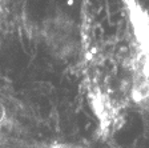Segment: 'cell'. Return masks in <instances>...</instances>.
<instances>
[{
    "label": "cell",
    "mask_w": 149,
    "mask_h": 148,
    "mask_svg": "<svg viewBox=\"0 0 149 148\" xmlns=\"http://www.w3.org/2000/svg\"><path fill=\"white\" fill-rule=\"evenodd\" d=\"M81 81L88 105L97 120L100 140L112 139L125 123L130 100L129 44L96 40L91 27L81 24Z\"/></svg>",
    "instance_id": "cell-1"
},
{
    "label": "cell",
    "mask_w": 149,
    "mask_h": 148,
    "mask_svg": "<svg viewBox=\"0 0 149 148\" xmlns=\"http://www.w3.org/2000/svg\"><path fill=\"white\" fill-rule=\"evenodd\" d=\"M128 37L130 71V100L141 111H149V48Z\"/></svg>",
    "instance_id": "cell-3"
},
{
    "label": "cell",
    "mask_w": 149,
    "mask_h": 148,
    "mask_svg": "<svg viewBox=\"0 0 149 148\" xmlns=\"http://www.w3.org/2000/svg\"><path fill=\"white\" fill-rule=\"evenodd\" d=\"M49 148H83V147H79V145L74 144H53Z\"/></svg>",
    "instance_id": "cell-5"
},
{
    "label": "cell",
    "mask_w": 149,
    "mask_h": 148,
    "mask_svg": "<svg viewBox=\"0 0 149 148\" xmlns=\"http://www.w3.org/2000/svg\"><path fill=\"white\" fill-rule=\"evenodd\" d=\"M41 43L55 60L69 62L80 56L81 25L64 12L44 18L39 27Z\"/></svg>",
    "instance_id": "cell-2"
},
{
    "label": "cell",
    "mask_w": 149,
    "mask_h": 148,
    "mask_svg": "<svg viewBox=\"0 0 149 148\" xmlns=\"http://www.w3.org/2000/svg\"><path fill=\"white\" fill-rule=\"evenodd\" d=\"M22 124L11 105L0 99V148H11L22 139Z\"/></svg>",
    "instance_id": "cell-4"
}]
</instances>
